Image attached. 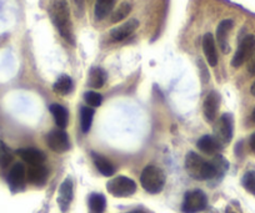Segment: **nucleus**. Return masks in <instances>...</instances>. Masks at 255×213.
Instances as JSON below:
<instances>
[{
    "label": "nucleus",
    "instance_id": "obj_4",
    "mask_svg": "<svg viewBox=\"0 0 255 213\" xmlns=\"http://www.w3.org/2000/svg\"><path fill=\"white\" fill-rule=\"evenodd\" d=\"M107 190L114 197H129L136 191V183L131 178L118 176L107 183Z\"/></svg>",
    "mask_w": 255,
    "mask_h": 213
},
{
    "label": "nucleus",
    "instance_id": "obj_1",
    "mask_svg": "<svg viewBox=\"0 0 255 213\" xmlns=\"http://www.w3.org/2000/svg\"><path fill=\"white\" fill-rule=\"evenodd\" d=\"M229 163L223 156L217 155L213 162L204 160L195 152H189L185 157V170L189 176L195 180L205 181L218 177L227 172Z\"/></svg>",
    "mask_w": 255,
    "mask_h": 213
},
{
    "label": "nucleus",
    "instance_id": "obj_25",
    "mask_svg": "<svg viewBox=\"0 0 255 213\" xmlns=\"http://www.w3.org/2000/svg\"><path fill=\"white\" fill-rule=\"evenodd\" d=\"M131 11V5L129 3H122L118 6L117 10L113 11L112 14V23H119V21L124 20Z\"/></svg>",
    "mask_w": 255,
    "mask_h": 213
},
{
    "label": "nucleus",
    "instance_id": "obj_2",
    "mask_svg": "<svg viewBox=\"0 0 255 213\" xmlns=\"http://www.w3.org/2000/svg\"><path fill=\"white\" fill-rule=\"evenodd\" d=\"M50 18L54 25L58 29L59 34L63 36L68 43L74 44V34H73V25L70 20V10L67 0H51Z\"/></svg>",
    "mask_w": 255,
    "mask_h": 213
},
{
    "label": "nucleus",
    "instance_id": "obj_12",
    "mask_svg": "<svg viewBox=\"0 0 255 213\" xmlns=\"http://www.w3.org/2000/svg\"><path fill=\"white\" fill-rule=\"evenodd\" d=\"M220 106V95L217 91H212L208 94V96L205 97L204 101V115L205 119L209 122H214V120L217 119L218 110Z\"/></svg>",
    "mask_w": 255,
    "mask_h": 213
},
{
    "label": "nucleus",
    "instance_id": "obj_5",
    "mask_svg": "<svg viewBox=\"0 0 255 213\" xmlns=\"http://www.w3.org/2000/svg\"><path fill=\"white\" fill-rule=\"evenodd\" d=\"M208 206V197L202 190H193L185 193L181 210L184 213H198L205 210Z\"/></svg>",
    "mask_w": 255,
    "mask_h": 213
},
{
    "label": "nucleus",
    "instance_id": "obj_31",
    "mask_svg": "<svg viewBox=\"0 0 255 213\" xmlns=\"http://www.w3.org/2000/svg\"><path fill=\"white\" fill-rule=\"evenodd\" d=\"M249 146H250V150L253 151V152L255 153V132L254 134L250 136V140H249Z\"/></svg>",
    "mask_w": 255,
    "mask_h": 213
},
{
    "label": "nucleus",
    "instance_id": "obj_6",
    "mask_svg": "<svg viewBox=\"0 0 255 213\" xmlns=\"http://www.w3.org/2000/svg\"><path fill=\"white\" fill-rule=\"evenodd\" d=\"M255 51V36L247 35L238 46L237 51L234 54V58L232 60V65L234 68H239L245 61L250 60Z\"/></svg>",
    "mask_w": 255,
    "mask_h": 213
},
{
    "label": "nucleus",
    "instance_id": "obj_15",
    "mask_svg": "<svg viewBox=\"0 0 255 213\" xmlns=\"http://www.w3.org/2000/svg\"><path fill=\"white\" fill-rule=\"evenodd\" d=\"M16 155H18L21 160L25 161L26 163H29L30 166L43 165V162L45 161V155H44L40 150L34 147L19 148V150L16 151Z\"/></svg>",
    "mask_w": 255,
    "mask_h": 213
},
{
    "label": "nucleus",
    "instance_id": "obj_18",
    "mask_svg": "<svg viewBox=\"0 0 255 213\" xmlns=\"http://www.w3.org/2000/svg\"><path fill=\"white\" fill-rule=\"evenodd\" d=\"M92 157H93V161H94L95 166H97L98 171H99L102 175L107 176V177H110V176L114 175L115 166L113 165L107 157H104V156L100 155V153H95V152L92 153Z\"/></svg>",
    "mask_w": 255,
    "mask_h": 213
},
{
    "label": "nucleus",
    "instance_id": "obj_27",
    "mask_svg": "<svg viewBox=\"0 0 255 213\" xmlns=\"http://www.w3.org/2000/svg\"><path fill=\"white\" fill-rule=\"evenodd\" d=\"M242 185L245 190L255 196V171H248L242 178Z\"/></svg>",
    "mask_w": 255,
    "mask_h": 213
},
{
    "label": "nucleus",
    "instance_id": "obj_13",
    "mask_svg": "<svg viewBox=\"0 0 255 213\" xmlns=\"http://www.w3.org/2000/svg\"><path fill=\"white\" fill-rule=\"evenodd\" d=\"M197 146L202 152L207 153V155H217L222 150L223 143L215 136L205 135L198 140Z\"/></svg>",
    "mask_w": 255,
    "mask_h": 213
},
{
    "label": "nucleus",
    "instance_id": "obj_7",
    "mask_svg": "<svg viewBox=\"0 0 255 213\" xmlns=\"http://www.w3.org/2000/svg\"><path fill=\"white\" fill-rule=\"evenodd\" d=\"M46 143L51 151L58 153L65 152L70 147L69 136L63 129H56L49 132L46 136Z\"/></svg>",
    "mask_w": 255,
    "mask_h": 213
},
{
    "label": "nucleus",
    "instance_id": "obj_21",
    "mask_svg": "<svg viewBox=\"0 0 255 213\" xmlns=\"http://www.w3.org/2000/svg\"><path fill=\"white\" fill-rule=\"evenodd\" d=\"M107 81V72L100 68L92 69L89 75V85L93 89H100Z\"/></svg>",
    "mask_w": 255,
    "mask_h": 213
},
{
    "label": "nucleus",
    "instance_id": "obj_34",
    "mask_svg": "<svg viewBox=\"0 0 255 213\" xmlns=\"http://www.w3.org/2000/svg\"><path fill=\"white\" fill-rule=\"evenodd\" d=\"M250 92H252V95H253V96H255V81L253 82L252 87H250Z\"/></svg>",
    "mask_w": 255,
    "mask_h": 213
},
{
    "label": "nucleus",
    "instance_id": "obj_30",
    "mask_svg": "<svg viewBox=\"0 0 255 213\" xmlns=\"http://www.w3.org/2000/svg\"><path fill=\"white\" fill-rule=\"evenodd\" d=\"M248 72L250 75H255V55L252 56L249 63H248Z\"/></svg>",
    "mask_w": 255,
    "mask_h": 213
},
{
    "label": "nucleus",
    "instance_id": "obj_11",
    "mask_svg": "<svg viewBox=\"0 0 255 213\" xmlns=\"http://www.w3.org/2000/svg\"><path fill=\"white\" fill-rule=\"evenodd\" d=\"M48 168L43 165L29 166V168L26 170V181L34 186L45 185L46 180H48Z\"/></svg>",
    "mask_w": 255,
    "mask_h": 213
},
{
    "label": "nucleus",
    "instance_id": "obj_19",
    "mask_svg": "<svg viewBox=\"0 0 255 213\" xmlns=\"http://www.w3.org/2000/svg\"><path fill=\"white\" fill-rule=\"evenodd\" d=\"M51 115L54 116L55 120V124L59 129H65L68 125V119H69V114H68V110L64 106L59 104H53L49 107Z\"/></svg>",
    "mask_w": 255,
    "mask_h": 213
},
{
    "label": "nucleus",
    "instance_id": "obj_17",
    "mask_svg": "<svg viewBox=\"0 0 255 213\" xmlns=\"http://www.w3.org/2000/svg\"><path fill=\"white\" fill-rule=\"evenodd\" d=\"M203 51L207 58L208 64L210 66H215L218 64V51L217 45H215V39L214 36L210 33L205 34L203 38Z\"/></svg>",
    "mask_w": 255,
    "mask_h": 213
},
{
    "label": "nucleus",
    "instance_id": "obj_24",
    "mask_svg": "<svg viewBox=\"0 0 255 213\" xmlns=\"http://www.w3.org/2000/svg\"><path fill=\"white\" fill-rule=\"evenodd\" d=\"M93 117H94V110H93V107H82V111H80V126H82L83 132H88L90 130Z\"/></svg>",
    "mask_w": 255,
    "mask_h": 213
},
{
    "label": "nucleus",
    "instance_id": "obj_8",
    "mask_svg": "<svg viewBox=\"0 0 255 213\" xmlns=\"http://www.w3.org/2000/svg\"><path fill=\"white\" fill-rule=\"evenodd\" d=\"M233 130H234V119L232 114H223L215 125V134L217 139L222 143H229L233 139Z\"/></svg>",
    "mask_w": 255,
    "mask_h": 213
},
{
    "label": "nucleus",
    "instance_id": "obj_9",
    "mask_svg": "<svg viewBox=\"0 0 255 213\" xmlns=\"http://www.w3.org/2000/svg\"><path fill=\"white\" fill-rule=\"evenodd\" d=\"M26 181V170L23 163H15L10 168L8 173V183L10 186L11 191L18 192L21 191L25 186Z\"/></svg>",
    "mask_w": 255,
    "mask_h": 213
},
{
    "label": "nucleus",
    "instance_id": "obj_26",
    "mask_svg": "<svg viewBox=\"0 0 255 213\" xmlns=\"http://www.w3.org/2000/svg\"><path fill=\"white\" fill-rule=\"evenodd\" d=\"M13 160V155H11L10 150L8 146L0 140V167L5 168L8 167Z\"/></svg>",
    "mask_w": 255,
    "mask_h": 213
},
{
    "label": "nucleus",
    "instance_id": "obj_10",
    "mask_svg": "<svg viewBox=\"0 0 255 213\" xmlns=\"http://www.w3.org/2000/svg\"><path fill=\"white\" fill-rule=\"evenodd\" d=\"M73 197H74V185L70 178H65L64 182L60 185L58 193V205L60 207L61 212H67L68 208L70 207Z\"/></svg>",
    "mask_w": 255,
    "mask_h": 213
},
{
    "label": "nucleus",
    "instance_id": "obj_33",
    "mask_svg": "<svg viewBox=\"0 0 255 213\" xmlns=\"http://www.w3.org/2000/svg\"><path fill=\"white\" fill-rule=\"evenodd\" d=\"M128 213H153L150 211H146V210H134L131 212H128Z\"/></svg>",
    "mask_w": 255,
    "mask_h": 213
},
{
    "label": "nucleus",
    "instance_id": "obj_29",
    "mask_svg": "<svg viewBox=\"0 0 255 213\" xmlns=\"http://www.w3.org/2000/svg\"><path fill=\"white\" fill-rule=\"evenodd\" d=\"M75 8V14L78 18H82L85 11V0H73Z\"/></svg>",
    "mask_w": 255,
    "mask_h": 213
},
{
    "label": "nucleus",
    "instance_id": "obj_23",
    "mask_svg": "<svg viewBox=\"0 0 255 213\" xmlns=\"http://www.w3.org/2000/svg\"><path fill=\"white\" fill-rule=\"evenodd\" d=\"M73 89V81L68 75H63V76L59 77L58 80L54 84L53 90L54 92L59 95H67L72 91Z\"/></svg>",
    "mask_w": 255,
    "mask_h": 213
},
{
    "label": "nucleus",
    "instance_id": "obj_35",
    "mask_svg": "<svg viewBox=\"0 0 255 213\" xmlns=\"http://www.w3.org/2000/svg\"><path fill=\"white\" fill-rule=\"evenodd\" d=\"M252 120L255 122V107H254V110H253V112H252Z\"/></svg>",
    "mask_w": 255,
    "mask_h": 213
},
{
    "label": "nucleus",
    "instance_id": "obj_16",
    "mask_svg": "<svg viewBox=\"0 0 255 213\" xmlns=\"http://www.w3.org/2000/svg\"><path fill=\"white\" fill-rule=\"evenodd\" d=\"M233 23L232 19H225L222 23L218 25L217 28V40L218 44H219L220 49L224 54H227L229 51V44H228V35H229V31L232 30Z\"/></svg>",
    "mask_w": 255,
    "mask_h": 213
},
{
    "label": "nucleus",
    "instance_id": "obj_14",
    "mask_svg": "<svg viewBox=\"0 0 255 213\" xmlns=\"http://www.w3.org/2000/svg\"><path fill=\"white\" fill-rule=\"evenodd\" d=\"M139 21L135 19H131V20H128L127 23H124L123 25L114 28L110 31V38L114 41H122L124 39L129 38L134 31L138 29Z\"/></svg>",
    "mask_w": 255,
    "mask_h": 213
},
{
    "label": "nucleus",
    "instance_id": "obj_20",
    "mask_svg": "<svg viewBox=\"0 0 255 213\" xmlns=\"http://www.w3.org/2000/svg\"><path fill=\"white\" fill-rule=\"evenodd\" d=\"M115 0H97L95 3V19L97 20H103L107 18L110 13H112L113 8H114Z\"/></svg>",
    "mask_w": 255,
    "mask_h": 213
},
{
    "label": "nucleus",
    "instance_id": "obj_32",
    "mask_svg": "<svg viewBox=\"0 0 255 213\" xmlns=\"http://www.w3.org/2000/svg\"><path fill=\"white\" fill-rule=\"evenodd\" d=\"M225 213H240V212H238L237 210H234L232 206H228L227 210H225Z\"/></svg>",
    "mask_w": 255,
    "mask_h": 213
},
{
    "label": "nucleus",
    "instance_id": "obj_22",
    "mask_svg": "<svg viewBox=\"0 0 255 213\" xmlns=\"http://www.w3.org/2000/svg\"><path fill=\"white\" fill-rule=\"evenodd\" d=\"M89 208L92 213H104L107 207V200L102 193H93L89 197Z\"/></svg>",
    "mask_w": 255,
    "mask_h": 213
},
{
    "label": "nucleus",
    "instance_id": "obj_28",
    "mask_svg": "<svg viewBox=\"0 0 255 213\" xmlns=\"http://www.w3.org/2000/svg\"><path fill=\"white\" fill-rule=\"evenodd\" d=\"M85 101H87V104L89 105L90 107H97L102 105L103 96L99 92L88 91L87 94H85Z\"/></svg>",
    "mask_w": 255,
    "mask_h": 213
},
{
    "label": "nucleus",
    "instance_id": "obj_3",
    "mask_svg": "<svg viewBox=\"0 0 255 213\" xmlns=\"http://www.w3.org/2000/svg\"><path fill=\"white\" fill-rule=\"evenodd\" d=\"M140 183L146 192L151 195L161 192L165 185V175L163 171L156 166H146L140 176Z\"/></svg>",
    "mask_w": 255,
    "mask_h": 213
}]
</instances>
